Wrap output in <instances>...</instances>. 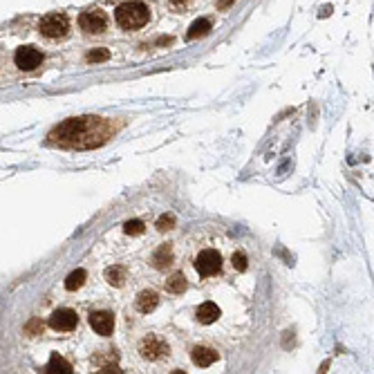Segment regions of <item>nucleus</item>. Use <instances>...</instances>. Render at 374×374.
<instances>
[{"mask_svg":"<svg viewBox=\"0 0 374 374\" xmlns=\"http://www.w3.org/2000/svg\"><path fill=\"white\" fill-rule=\"evenodd\" d=\"M99 117H79V119H67L65 123H61L59 128L52 130V139L63 144V146H79L85 148V137L92 135V128L101 126Z\"/></svg>","mask_w":374,"mask_h":374,"instance_id":"nucleus-1","label":"nucleus"},{"mask_svg":"<svg viewBox=\"0 0 374 374\" xmlns=\"http://www.w3.org/2000/svg\"><path fill=\"white\" fill-rule=\"evenodd\" d=\"M114 18H117L119 27H123V30H139V27H144L148 23L150 9H148V5L139 2V0H130V2H123V5L117 7Z\"/></svg>","mask_w":374,"mask_h":374,"instance_id":"nucleus-2","label":"nucleus"},{"mask_svg":"<svg viewBox=\"0 0 374 374\" xmlns=\"http://www.w3.org/2000/svg\"><path fill=\"white\" fill-rule=\"evenodd\" d=\"M38 30L47 38H63L67 34V30H70V23H67L65 14H47V16L41 18Z\"/></svg>","mask_w":374,"mask_h":374,"instance_id":"nucleus-3","label":"nucleus"},{"mask_svg":"<svg viewBox=\"0 0 374 374\" xmlns=\"http://www.w3.org/2000/svg\"><path fill=\"white\" fill-rule=\"evenodd\" d=\"M195 269H197V274L202 278H211V276H215L217 271L222 269V256L217 251H213V249H206L195 260Z\"/></svg>","mask_w":374,"mask_h":374,"instance_id":"nucleus-4","label":"nucleus"},{"mask_svg":"<svg viewBox=\"0 0 374 374\" xmlns=\"http://www.w3.org/2000/svg\"><path fill=\"white\" fill-rule=\"evenodd\" d=\"M79 25H81V30L88 32V34H101V32H105V27H108V18H105L103 12L92 9V12H83L81 14Z\"/></svg>","mask_w":374,"mask_h":374,"instance_id":"nucleus-5","label":"nucleus"},{"mask_svg":"<svg viewBox=\"0 0 374 374\" xmlns=\"http://www.w3.org/2000/svg\"><path fill=\"white\" fill-rule=\"evenodd\" d=\"M14 61H16V65L20 70L32 72L43 63V54L36 47H18L16 54H14Z\"/></svg>","mask_w":374,"mask_h":374,"instance_id":"nucleus-6","label":"nucleus"},{"mask_svg":"<svg viewBox=\"0 0 374 374\" xmlns=\"http://www.w3.org/2000/svg\"><path fill=\"white\" fill-rule=\"evenodd\" d=\"M79 325V316L72 309H56L49 316V327L56 332H72Z\"/></svg>","mask_w":374,"mask_h":374,"instance_id":"nucleus-7","label":"nucleus"},{"mask_svg":"<svg viewBox=\"0 0 374 374\" xmlns=\"http://www.w3.org/2000/svg\"><path fill=\"white\" fill-rule=\"evenodd\" d=\"M139 352H141V357L148 358V361H157L164 354H168V345L162 339H157V336H146L139 345Z\"/></svg>","mask_w":374,"mask_h":374,"instance_id":"nucleus-8","label":"nucleus"},{"mask_svg":"<svg viewBox=\"0 0 374 374\" xmlns=\"http://www.w3.org/2000/svg\"><path fill=\"white\" fill-rule=\"evenodd\" d=\"M90 327L101 336H110L114 329V316L110 311H94L90 314Z\"/></svg>","mask_w":374,"mask_h":374,"instance_id":"nucleus-9","label":"nucleus"},{"mask_svg":"<svg viewBox=\"0 0 374 374\" xmlns=\"http://www.w3.org/2000/svg\"><path fill=\"white\" fill-rule=\"evenodd\" d=\"M191 358H193V363L199 365V368H209V365H213V363L217 361V352L211 350V347L197 345V347H193V352H191Z\"/></svg>","mask_w":374,"mask_h":374,"instance_id":"nucleus-10","label":"nucleus"},{"mask_svg":"<svg viewBox=\"0 0 374 374\" xmlns=\"http://www.w3.org/2000/svg\"><path fill=\"white\" fill-rule=\"evenodd\" d=\"M159 305V296L155 292H150V289H146V292H141L139 296H137V309L141 311V314H150V311L157 309Z\"/></svg>","mask_w":374,"mask_h":374,"instance_id":"nucleus-11","label":"nucleus"},{"mask_svg":"<svg viewBox=\"0 0 374 374\" xmlns=\"http://www.w3.org/2000/svg\"><path fill=\"white\" fill-rule=\"evenodd\" d=\"M220 318V307L215 303H202L197 309V321L202 325H211V323H215Z\"/></svg>","mask_w":374,"mask_h":374,"instance_id":"nucleus-12","label":"nucleus"},{"mask_svg":"<svg viewBox=\"0 0 374 374\" xmlns=\"http://www.w3.org/2000/svg\"><path fill=\"white\" fill-rule=\"evenodd\" d=\"M170 262H173V249H170V244L159 246L157 251H155V256H152V264H155V269H166Z\"/></svg>","mask_w":374,"mask_h":374,"instance_id":"nucleus-13","label":"nucleus"},{"mask_svg":"<svg viewBox=\"0 0 374 374\" xmlns=\"http://www.w3.org/2000/svg\"><path fill=\"white\" fill-rule=\"evenodd\" d=\"M209 32H211V20L199 18V20H195V23L191 25V30L186 32V38L188 41H195V38H199V36H206Z\"/></svg>","mask_w":374,"mask_h":374,"instance_id":"nucleus-14","label":"nucleus"},{"mask_svg":"<svg viewBox=\"0 0 374 374\" xmlns=\"http://www.w3.org/2000/svg\"><path fill=\"white\" fill-rule=\"evenodd\" d=\"M45 372H63V374H70L72 372V365L67 361H65L63 357H59V354H52L49 357V363H47Z\"/></svg>","mask_w":374,"mask_h":374,"instance_id":"nucleus-15","label":"nucleus"},{"mask_svg":"<svg viewBox=\"0 0 374 374\" xmlns=\"http://www.w3.org/2000/svg\"><path fill=\"white\" fill-rule=\"evenodd\" d=\"M85 278H88V274H85L83 269L72 271V274L65 278V289H67V292H76V289H81L83 282H85Z\"/></svg>","mask_w":374,"mask_h":374,"instance_id":"nucleus-16","label":"nucleus"},{"mask_svg":"<svg viewBox=\"0 0 374 374\" xmlns=\"http://www.w3.org/2000/svg\"><path fill=\"white\" fill-rule=\"evenodd\" d=\"M166 292H170V293H184L186 292V278H184V274H173L170 276V280L166 282Z\"/></svg>","mask_w":374,"mask_h":374,"instance_id":"nucleus-17","label":"nucleus"},{"mask_svg":"<svg viewBox=\"0 0 374 374\" xmlns=\"http://www.w3.org/2000/svg\"><path fill=\"white\" fill-rule=\"evenodd\" d=\"M105 280L110 282L112 287H121L123 280H126V271L121 267H108L105 269Z\"/></svg>","mask_w":374,"mask_h":374,"instance_id":"nucleus-18","label":"nucleus"},{"mask_svg":"<svg viewBox=\"0 0 374 374\" xmlns=\"http://www.w3.org/2000/svg\"><path fill=\"white\" fill-rule=\"evenodd\" d=\"M108 59H110V52L103 49V47H101V49H92V52L85 56L88 63H103V61H108Z\"/></svg>","mask_w":374,"mask_h":374,"instance_id":"nucleus-19","label":"nucleus"},{"mask_svg":"<svg viewBox=\"0 0 374 374\" xmlns=\"http://www.w3.org/2000/svg\"><path fill=\"white\" fill-rule=\"evenodd\" d=\"M123 231L128 235H141L144 233V222L141 220H130V222L123 224Z\"/></svg>","mask_w":374,"mask_h":374,"instance_id":"nucleus-20","label":"nucleus"},{"mask_svg":"<svg viewBox=\"0 0 374 374\" xmlns=\"http://www.w3.org/2000/svg\"><path fill=\"white\" fill-rule=\"evenodd\" d=\"M173 224H175V217H173V215H162L157 220V228H159V231H168V228H173Z\"/></svg>","mask_w":374,"mask_h":374,"instance_id":"nucleus-21","label":"nucleus"},{"mask_svg":"<svg viewBox=\"0 0 374 374\" xmlns=\"http://www.w3.org/2000/svg\"><path fill=\"white\" fill-rule=\"evenodd\" d=\"M233 267L238 271H246V256L242 251H238V253H233Z\"/></svg>","mask_w":374,"mask_h":374,"instance_id":"nucleus-22","label":"nucleus"},{"mask_svg":"<svg viewBox=\"0 0 374 374\" xmlns=\"http://www.w3.org/2000/svg\"><path fill=\"white\" fill-rule=\"evenodd\" d=\"M38 329H43V323H41V321H32L30 325H27V332H30V334L38 332Z\"/></svg>","mask_w":374,"mask_h":374,"instance_id":"nucleus-23","label":"nucleus"},{"mask_svg":"<svg viewBox=\"0 0 374 374\" xmlns=\"http://www.w3.org/2000/svg\"><path fill=\"white\" fill-rule=\"evenodd\" d=\"M231 5H233V0H220V2H217V7H220V9H228Z\"/></svg>","mask_w":374,"mask_h":374,"instance_id":"nucleus-24","label":"nucleus"},{"mask_svg":"<svg viewBox=\"0 0 374 374\" xmlns=\"http://www.w3.org/2000/svg\"><path fill=\"white\" fill-rule=\"evenodd\" d=\"M329 14H332V7H325V9H323V14H321V16H329Z\"/></svg>","mask_w":374,"mask_h":374,"instance_id":"nucleus-25","label":"nucleus"},{"mask_svg":"<svg viewBox=\"0 0 374 374\" xmlns=\"http://www.w3.org/2000/svg\"><path fill=\"white\" fill-rule=\"evenodd\" d=\"M173 2H175V5H181V2H186V0H173Z\"/></svg>","mask_w":374,"mask_h":374,"instance_id":"nucleus-26","label":"nucleus"}]
</instances>
